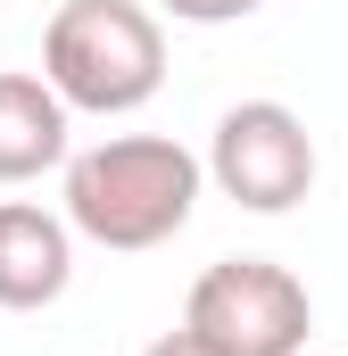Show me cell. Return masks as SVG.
Segmentation results:
<instances>
[{"label": "cell", "mask_w": 348, "mask_h": 356, "mask_svg": "<svg viewBox=\"0 0 348 356\" xmlns=\"http://www.w3.org/2000/svg\"><path fill=\"white\" fill-rule=\"evenodd\" d=\"M199 158L166 133H108L91 149H67V232L100 241L116 257L166 249L199 207Z\"/></svg>", "instance_id": "1"}, {"label": "cell", "mask_w": 348, "mask_h": 356, "mask_svg": "<svg viewBox=\"0 0 348 356\" xmlns=\"http://www.w3.org/2000/svg\"><path fill=\"white\" fill-rule=\"evenodd\" d=\"M42 83L67 116H133L166 83V25L141 0H58L42 25Z\"/></svg>", "instance_id": "2"}, {"label": "cell", "mask_w": 348, "mask_h": 356, "mask_svg": "<svg viewBox=\"0 0 348 356\" xmlns=\"http://www.w3.org/2000/svg\"><path fill=\"white\" fill-rule=\"evenodd\" d=\"M182 323L199 340H216L224 356H299L307 332H315V298L274 257H216L191 282Z\"/></svg>", "instance_id": "3"}, {"label": "cell", "mask_w": 348, "mask_h": 356, "mask_svg": "<svg viewBox=\"0 0 348 356\" xmlns=\"http://www.w3.org/2000/svg\"><path fill=\"white\" fill-rule=\"evenodd\" d=\"M199 175L249 216H290L315 191V133L282 99H241V108L216 116V141H207Z\"/></svg>", "instance_id": "4"}, {"label": "cell", "mask_w": 348, "mask_h": 356, "mask_svg": "<svg viewBox=\"0 0 348 356\" xmlns=\"http://www.w3.org/2000/svg\"><path fill=\"white\" fill-rule=\"evenodd\" d=\"M75 282V232L67 216L33 207V199H0V307L8 315H42L58 307Z\"/></svg>", "instance_id": "5"}, {"label": "cell", "mask_w": 348, "mask_h": 356, "mask_svg": "<svg viewBox=\"0 0 348 356\" xmlns=\"http://www.w3.org/2000/svg\"><path fill=\"white\" fill-rule=\"evenodd\" d=\"M75 149V116L42 75H0V182H42L67 166Z\"/></svg>", "instance_id": "6"}, {"label": "cell", "mask_w": 348, "mask_h": 356, "mask_svg": "<svg viewBox=\"0 0 348 356\" xmlns=\"http://www.w3.org/2000/svg\"><path fill=\"white\" fill-rule=\"evenodd\" d=\"M174 25H241V17H258L265 0H158Z\"/></svg>", "instance_id": "7"}, {"label": "cell", "mask_w": 348, "mask_h": 356, "mask_svg": "<svg viewBox=\"0 0 348 356\" xmlns=\"http://www.w3.org/2000/svg\"><path fill=\"white\" fill-rule=\"evenodd\" d=\"M141 356H224V348H216V340H199V332L182 323V332H158V340H150Z\"/></svg>", "instance_id": "8"}]
</instances>
